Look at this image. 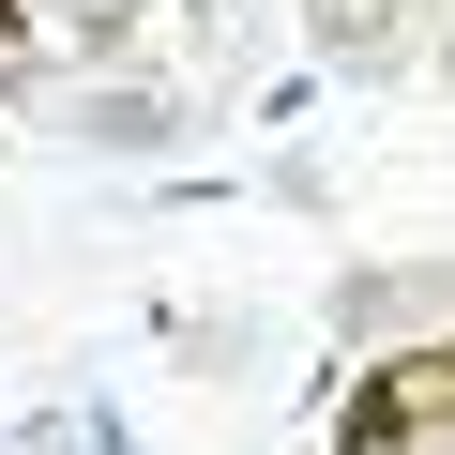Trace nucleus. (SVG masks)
Returning <instances> with one entry per match:
<instances>
[{
    "label": "nucleus",
    "mask_w": 455,
    "mask_h": 455,
    "mask_svg": "<svg viewBox=\"0 0 455 455\" xmlns=\"http://www.w3.org/2000/svg\"><path fill=\"white\" fill-rule=\"evenodd\" d=\"M61 122H76V137H107V152H152V137H167V107H137V92H107V107H61Z\"/></svg>",
    "instance_id": "f257e3e1"
}]
</instances>
